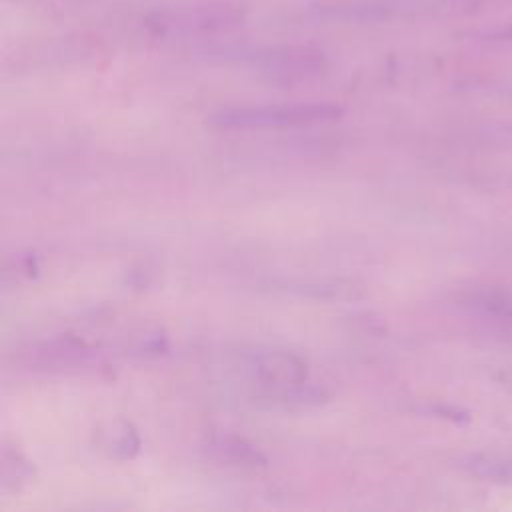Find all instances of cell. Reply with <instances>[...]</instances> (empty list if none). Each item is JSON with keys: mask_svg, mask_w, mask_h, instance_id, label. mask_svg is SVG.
<instances>
[{"mask_svg": "<svg viewBox=\"0 0 512 512\" xmlns=\"http://www.w3.org/2000/svg\"><path fill=\"white\" fill-rule=\"evenodd\" d=\"M336 104L326 102H296V104H268V106H244L226 108L210 118V124L228 130H262V128H286L308 126L328 122L340 116Z\"/></svg>", "mask_w": 512, "mask_h": 512, "instance_id": "2", "label": "cell"}, {"mask_svg": "<svg viewBox=\"0 0 512 512\" xmlns=\"http://www.w3.org/2000/svg\"><path fill=\"white\" fill-rule=\"evenodd\" d=\"M472 468L488 478H496V480H512V462L510 460H502V458H480L474 460Z\"/></svg>", "mask_w": 512, "mask_h": 512, "instance_id": "5", "label": "cell"}, {"mask_svg": "<svg viewBox=\"0 0 512 512\" xmlns=\"http://www.w3.org/2000/svg\"><path fill=\"white\" fill-rule=\"evenodd\" d=\"M246 22V10L232 2H202L172 6L152 12L146 18V26L160 36H212L226 34L242 28Z\"/></svg>", "mask_w": 512, "mask_h": 512, "instance_id": "1", "label": "cell"}, {"mask_svg": "<svg viewBox=\"0 0 512 512\" xmlns=\"http://www.w3.org/2000/svg\"><path fill=\"white\" fill-rule=\"evenodd\" d=\"M212 448L216 452H220L222 458H226V460H236L242 464H254L258 460V454L250 446H246L242 440H236V438L218 440Z\"/></svg>", "mask_w": 512, "mask_h": 512, "instance_id": "4", "label": "cell"}, {"mask_svg": "<svg viewBox=\"0 0 512 512\" xmlns=\"http://www.w3.org/2000/svg\"><path fill=\"white\" fill-rule=\"evenodd\" d=\"M258 378L268 386H278L282 392H286L288 386L300 384L306 376L304 364L284 352H266L260 354L254 362Z\"/></svg>", "mask_w": 512, "mask_h": 512, "instance_id": "3", "label": "cell"}]
</instances>
